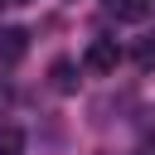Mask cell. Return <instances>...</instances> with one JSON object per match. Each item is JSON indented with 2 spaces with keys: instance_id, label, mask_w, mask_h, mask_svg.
<instances>
[{
  "instance_id": "277c9868",
  "label": "cell",
  "mask_w": 155,
  "mask_h": 155,
  "mask_svg": "<svg viewBox=\"0 0 155 155\" xmlns=\"http://www.w3.org/2000/svg\"><path fill=\"white\" fill-rule=\"evenodd\" d=\"M107 10L116 19H145L150 15V0H107Z\"/></svg>"
},
{
  "instance_id": "3957f363",
  "label": "cell",
  "mask_w": 155,
  "mask_h": 155,
  "mask_svg": "<svg viewBox=\"0 0 155 155\" xmlns=\"http://www.w3.org/2000/svg\"><path fill=\"white\" fill-rule=\"evenodd\" d=\"M48 78H53V92H78V63L73 58H53Z\"/></svg>"
},
{
  "instance_id": "8992f818",
  "label": "cell",
  "mask_w": 155,
  "mask_h": 155,
  "mask_svg": "<svg viewBox=\"0 0 155 155\" xmlns=\"http://www.w3.org/2000/svg\"><path fill=\"white\" fill-rule=\"evenodd\" d=\"M131 58H136V68H155V34H140L136 48H131Z\"/></svg>"
},
{
  "instance_id": "7a4b0ae2",
  "label": "cell",
  "mask_w": 155,
  "mask_h": 155,
  "mask_svg": "<svg viewBox=\"0 0 155 155\" xmlns=\"http://www.w3.org/2000/svg\"><path fill=\"white\" fill-rule=\"evenodd\" d=\"M24 53H29V29H19V24L0 29V68H15Z\"/></svg>"
},
{
  "instance_id": "5b68a950",
  "label": "cell",
  "mask_w": 155,
  "mask_h": 155,
  "mask_svg": "<svg viewBox=\"0 0 155 155\" xmlns=\"http://www.w3.org/2000/svg\"><path fill=\"white\" fill-rule=\"evenodd\" d=\"M0 155H24V131L19 126H0Z\"/></svg>"
},
{
  "instance_id": "6da1fadb",
  "label": "cell",
  "mask_w": 155,
  "mask_h": 155,
  "mask_svg": "<svg viewBox=\"0 0 155 155\" xmlns=\"http://www.w3.org/2000/svg\"><path fill=\"white\" fill-rule=\"evenodd\" d=\"M116 63H121L116 39H92V44H87V53H82V68H87V73H97V78L116 73Z\"/></svg>"
},
{
  "instance_id": "52a82bcc",
  "label": "cell",
  "mask_w": 155,
  "mask_h": 155,
  "mask_svg": "<svg viewBox=\"0 0 155 155\" xmlns=\"http://www.w3.org/2000/svg\"><path fill=\"white\" fill-rule=\"evenodd\" d=\"M136 155H155V131H150V136H145V140L136 145Z\"/></svg>"
}]
</instances>
